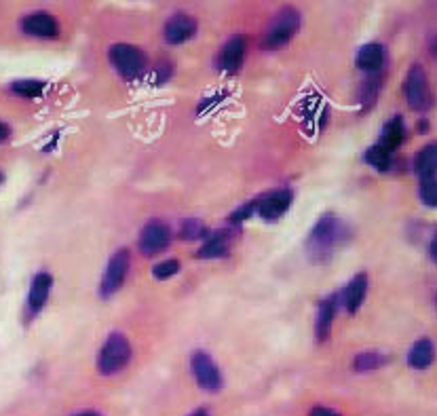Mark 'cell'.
I'll list each match as a JSON object with an SVG mask.
<instances>
[{
    "label": "cell",
    "mask_w": 437,
    "mask_h": 416,
    "mask_svg": "<svg viewBox=\"0 0 437 416\" xmlns=\"http://www.w3.org/2000/svg\"><path fill=\"white\" fill-rule=\"evenodd\" d=\"M51 288H53V277L44 271H40L38 275H34L32 283H30V292H28V313L36 315L44 308L49 296H51Z\"/></svg>",
    "instance_id": "4fadbf2b"
},
{
    "label": "cell",
    "mask_w": 437,
    "mask_h": 416,
    "mask_svg": "<svg viewBox=\"0 0 437 416\" xmlns=\"http://www.w3.org/2000/svg\"><path fill=\"white\" fill-rule=\"evenodd\" d=\"M349 237H351V231L345 224V220H340L338 216H332V214L321 216L306 239L308 258L317 265L330 263L336 249L340 245H345L349 241Z\"/></svg>",
    "instance_id": "6da1fadb"
},
{
    "label": "cell",
    "mask_w": 437,
    "mask_h": 416,
    "mask_svg": "<svg viewBox=\"0 0 437 416\" xmlns=\"http://www.w3.org/2000/svg\"><path fill=\"white\" fill-rule=\"evenodd\" d=\"M178 235L184 241H197V239H207L209 231H207V226L201 220L192 218V220H184L180 224V233Z\"/></svg>",
    "instance_id": "603a6c76"
},
{
    "label": "cell",
    "mask_w": 437,
    "mask_h": 416,
    "mask_svg": "<svg viewBox=\"0 0 437 416\" xmlns=\"http://www.w3.org/2000/svg\"><path fill=\"white\" fill-rule=\"evenodd\" d=\"M190 416H209V414H207L205 410H197V412H192Z\"/></svg>",
    "instance_id": "1f68e13d"
},
{
    "label": "cell",
    "mask_w": 437,
    "mask_h": 416,
    "mask_svg": "<svg viewBox=\"0 0 437 416\" xmlns=\"http://www.w3.org/2000/svg\"><path fill=\"white\" fill-rule=\"evenodd\" d=\"M380 83H382L380 72H376V74H372L370 78H365V83H363V87H361V99H363L365 106H372V103L378 99Z\"/></svg>",
    "instance_id": "d4e9b609"
},
{
    "label": "cell",
    "mask_w": 437,
    "mask_h": 416,
    "mask_svg": "<svg viewBox=\"0 0 437 416\" xmlns=\"http://www.w3.org/2000/svg\"><path fill=\"white\" fill-rule=\"evenodd\" d=\"M11 91L19 97H38L44 91V83L36 81V78H24V81H15L11 85Z\"/></svg>",
    "instance_id": "cb8c5ba5"
},
{
    "label": "cell",
    "mask_w": 437,
    "mask_h": 416,
    "mask_svg": "<svg viewBox=\"0 0 437 416\" xmlns=\"http://www.w3.org/2000/svg\"><path fill=\"white\" fill-rule=\"evenodd\" d=\"M22 30L34 38H56L60 34L58 19L47 11H34L26 15L22 22Z\"/></svg>",
    "instance_id": "7c38bea8"
},
{
    "label": "cell",
    "mask_w": 437,
    "mask_h": 416,
    "mask_svg": "<svg viewBox=\"0 0 437 416\" xmlns=\"http://www.w3.org/2000/svg\"><path fill=\"white\" fill-rule=\"evenodd\" d=\"M300 11L296 7H283L279 9L272 19L268 22V28L264 32V47L266 49H279L286 47L300 30Z\"/></svg>",
    "instance_id": "3957f363"
},
{
    "label": "cell",
    "mask_w": 437,
    "mask_h": 416,
    "mask_svg": "<svg viewBox=\"0 0 437 416\" xmlns=\"http://www.w3.org/2000/svg\"><path fill=\"white\" fill-rule=\"evenodd\" d=\"M11 138V127L7 123H0V144Z\"/></svg>",
    "instance_id": "f546056e"
},
{
    "label": "cell",
    "mask_w": 437,
    "mask_h": 416,
    "mask_svg": "<svg viewBox=\"0 0 437 416\" xmlns=\"http://www.w3.org/2000/svg\"><path fill=\"white\" fill-rule=\"evenodd\" d=\"M3 180H5V176H3V172H0V184H3Z\"/></svg>",
    "instance_id": "836d02e7"
},
{
    "label": "cell",
    "mask_w": 437,
    "mask_h": 416,
    "mask_svg": "<svg viewBox=\"0 0 437 416\" xmlns=\"http://www.w3.org/2000/svg\"><path fill=\"white\" fill-rule=\"evenodd\" d=\"M190 366H192V374L197 378V385L207 391V393H217L222 389V374L220 368H217V363L211 359L209 353L205 351H195L192 359H190Z\"/></svg>",
    "instance_id": "ba28073f"
},
{
    "label": "cell",
    "mask_w": 437,
    "mask_h": 416,
    "mask_svg": "<svg viewBox=\"0 0 437 416\" xmlns=\"http://www.w3.org/2000/svg\"><path fill=\"white\" fill-rule=\"evenodd\" d=\"M365 163L378 172H387L391 167V161H393V154L389 150H385L380 144H374L365 150Z\"/></svg>",
    "instance_id": "7402d4cb"
},
{
    "label": "cell",
    "mask_w": 437,
    "mask_h": 416,
    "mask_svg": "<svg viewBox=\"0 0 437 416\" xmlns=\"http://www.w3.org/2000/svg\"><path fill=\"white\" fill-rule=\"evenodd\" d=\"M290 205H292V190L279 188L268 194H262L256 201V214L266 222H275L290 210Z\"/></svg>",
    "instance_id": "9c48e42d"
},
{
    "label": "cell",
    "mask_w": 437,
    "mask_h": 416,
    "mask_svg": "<svg viewBox=\"0 0 437 416\" xmlns=\"http://www.w3.org/2000/svg\"><path fill=\"white\" fill-rule=\"evenodd\" d=\"M231 249V235L220 231V233H213V235H207L205 243L201 245L199 249V258L201 260H213V258H222L226 256Z\"/></svg>",
    "instance_id": "ac0fdd59"
},
{
    "label": "cell",
    "mask_w": 437,
    "mask_h": 416,
    "mask_svg": "<svg viewBox=\"0 0 437 416\" xmlns=\"http://www.w3.org/2000/svg\"><path fill=\"white\" fill-rule=\"evenodd\" d=\"M165 40L170 44H182L197 34V19L188 13H174L163 28Z\"/></svg>",
    "instance_id": "8fae6325"
},
{
    "label": "cell",
    "mask_w": 437,
    "mask_h": 416,
    "mask_svg": "<svg viewBox=\"0 0 437 416\" xmlns=\"http://www.w3.org/2000/svg\"><path fill=\"white\" fill-rule=\"evenodd\" d=\"M389 357L385 353H378V351H363L357 353L353 359V370L355 372H374L380 370L382 366H387Z\"/></svg>",
    "instance_id": "44dd1931"
},
{
    "label": "cell",
    "mask_w": 437,
    "mask_h": 416,
    "mask_svg": "<svg viewBox=\"0 0 437 416\" xmlns=\"http://www.w3.org/2000/svg\"><path fill=\"white\" fill-rule=\"evenodd\" d=\"M355 64L359 70L376 74L382 70V64H385V47L378 42H368L363 47H359L357 56H355Z\"/></svg>",
    "instance_id": "5bb4252c"
},
{
    "label": "cell",
    "mask_w": 437,
    "mask_h": 416,
    "mask_svg": "<svg viewBox=\"0 0 437 416\" xmlns=\"http://www.w3.org/2000/svg\"><path fill=\"white\" fill-rule=\"evenodd\" d=\"M256 214V201H249V203H243L239 210L231 216V222L233 224H241V222H245L249 216H254Z\"/></svg>",
    "instance_id": "83f0119b"
},
{
    "label": "cell",
    "mask_w": 437,
    "mask_h": 416,
    "mask_svg": "<svg viewBox=\"0 0 437 416\" xmlns=\"http://www.w3.org/2000/svg\"><path fill=\"white\" fill-rule=\"evenodd\" d=\"M308 416H340V414H336L332 408L317 406V408H313V410H311V414H308Z\"/></svg>",
    "instance_id": "f1b7e54d"
},
{
    "label": "cell",
    "mask_w": 437,
    "mask_h": 416,
    "mask_svg": "<svg viewBox=\"0 0 437 416\" xmlns=\"http://www.w3.org/2000/svg\"><path fill=\"white\" fill-rule=\"evenodd\" d=\"M76 416H99V414H95V412H81V414H76Z\"/></svg>",
    "instance_id": "d6a6232c"
},
{
    "label": "cell",
    "mask_w": 437,
    "mask_h": 416,
    "mask_svg": "<svg viewBox=\"0 0 437 416\" xmlns=\"http://www.w3.org/2000/svg\"><path fill=\"white\" fill-rule=\"evenodd\" d=\"M243 58H245V38L237 34V36L229 38L222 44V49L217 51L215 68L222 72H235L243 64Z\"/></svg>",
    "instance_id": "30bf717a"
},
{
    "label": "cell",
    "mask_w": 437,
    "mask_h": 416,
    "mask_svg": "<svg viewBox=\"0 0 437 416\" xmlns=\"http://www.w3.org/2000/svg\"><path fill=\"white\" fill-rule=\"evenodd\" d=\"M131 267V256L127 249H119L110 256L108 265L104 269L101 281H99V296L101 298H113L125 283L127 273Z\"/></svg>",
    "instance_id": "277c9868"
},
{
    "label": "cell",
    "mask_w": 437,
    "mask_h": 416,
    "mask_svg": "<svg viewBox=\"0 0 437 416\" xmlns=\"http://www.w3.org/2000/svg\"><path fill=\"white\" fill-rule=\"evenodd\" d=\"M404 138H406V125H404V119L397 115L391 121H387V125L382 127V135H380V142L378 144L393 154L402 146Z\"/></svg>",
    "instance_id": "d6986e66"
},
{
    "label": "cell",
    "mask_w": 437,
    "mask_h": 416,
    "mask_svg": "<svg viewBox=\"0 0 437 416\" xmlns=\"http://www.w3.org/2000/svg\"><path fill=\"white\" fill-rule=\"evenodd\" d=\"M414 174L420 182H435L437 174V148L435 144L422 146L414 157Z\"/></svg>",
    "instance_id": "2e32d148"
},
{
    "label": "cell",
    "mask_w": 437,
    "mask_h": 416,
    "mask_svg": "<svg viewBox=\"0 0 437 416\" xmlns=\"http://www.w3.org/2000/svg\"><path fill=\"white\" fill-rule=\"evenodd\" d=\"M418 197L424 205L429 207H435L437 203V188H435V182H420L418 186Z\"/></svg>",
    "instance_id": "4316f807"
},
{
    "label": "cell",
    "mask_w": 437,
    "mask_h": 416,
    "mask_svg": "<svg viewBox=\"0 0 437 416\" xmlns=\"http://www.w3.org/2000/svg\"><path fill=\"white\" fill-rule=\"evenodd\" d=\"M429 256H431V260H435V237L429 243Z\"/></svg>",
    "instance_id": "4dcf8cb0"
},
{
    "label": "cell",
    "mask_w": 437,
    "mask_h": 416,
    "mask_svg": "<svg viewBox=\"0 0 437 416\" xmlns=\"http://www.w3.org/2000/svg\"><path fill=\"white\" fill-rule=\"evenodd\" d=\"M178 273H180V260H174V258L163 260V263L154 265V269H152V277L160 279V281H165V279H170Z\"/></svg>",
    "instance_id": "484cf974"
},
{
    "label": "cell",
    "mask_w": 437,
    "mask_h": 416,
    "mask_svg": "<svg viewBox=\"0 0 437 416\" xmlns=\"http://www.w3.org/2000/svg\"><path fill=\"white\" fill-rule=\"evenodd\" d=\"M131 342L125 334L121 332H113L106 338V342L99 349L97 355V370L104 376H113L117 372H121L123 368H127V363L131 361Z\"/></svg>",
    "instance_id": "7a4b0ae2"
},
{
    "label": "cell",
    "mask_w": 437,
    "mask_h": 416,
    "mask_svg": "<svg viewBox=\"0 0 437 416\" xmlns=\"http://www.w3.org/2000/svg\"><path fill=\"white\" fill-rule=\"evenodd\" d=\"M334 315H336V296L321 300L317 306V317H315V336L319 342H325L330 338Z\"/></svg>",
    "instance_id": "9a60e30c"
},
{
    "label": "cell",
    "mask_w": 437,
    "mask_h": 416,
    "mask_svg": "<svg viewBox=\"0 0 437 416\" xmlns=\"http://www.w3.org/2000/svg\"><path fill=\"white\" fill-rule=\"evenodd\" d=\"M431 361H433V342L431 338H418L410 353H408V363H410V368L414 370H427L431 366Z\"/></svg>",
    "instance_id": "ffe728a7"
},
{
    "label": "cell",
    "mask_w": 437,
    "mask_h": 416,
    "mask_svg": "<svg viewBox=\"0 0 437 416\" xmlns=\"http://www.w3.org/2000/svg\"><path fill=\"white\" fill-rule=\"evenodd\" d=\"M108 58H110V64L117 68V72L125 78H138L146 68L144 53L129 42L113 44L110 51H108Z\"/></svg>",
    "instance_id": "5b68a950"
},
{
    "label": "cell",
    "mask_w": 437,
    "mask_h": 416,
    "mask_svg": "<svg viewBox=\"0 0 437 416\" xmlns=\"http://www.w3.org/2000/svg\"><path fill=\"white\" fill-rule=\"evenodd\" d=\"M365 294H368V275L359 273L345 288V306H347V310L351 315H355L359 310V306L365 300Z\"/></svg>",
    "instance_id": "e0dca14e"
},
{
    "label": "cell",
    "mask_w": 437,
    "mask_h": 416,
    "mask_svg": "<svg viewBox=\"0 0 437 416\" xmlns=\"http://www.w3.org/2000/svg\"><path fill=\"white\" fill-rule=\"evenodd\" d=\"M170 243H172V228L163 220H156V218L148 220L142 226L140 237H138V247L146 258L156 256L163 249H167Z\"/></svg>",
    "instance_id": "52a82bcc"
},
{
    "label": "cell",
    "mask_w": 437,
    "mask_h": 416,
    "mask_svg": "<svg viewBox=\"0 0 437 416\" xmlns=\"http://www.w3.org/2000/svg\"><path fill=\"white\" fill-rule=\"evenodd\" d=\"M406 101L408 106L416 113H424L431 106V95H429V78L420 64H414L408 70L406 85H404Z\"/></svg>",
    "instance_id": "8992f818"
}]
</instances>
